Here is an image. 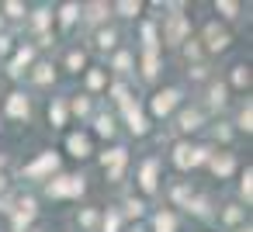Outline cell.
Here are the masks:
<instances>
[{
  "instance_id": "obj_12",
  "label": "cell",
  "mask_w": 253,
  "mask_h": 232,
  "mask_svg": "<svg viewBox=\"0 0 253 232\" xmlns=\"http://www.w3.org/2000/svg\"><path fill=\"white\" fill-rule=\"evenodd\" d=\"M32 59H35V49H32V45H21V49L14 52V59H11V77H21L25 66H32Z\"/></svg>"
},
{
  "instance_id": "obj_47",
  "label": "cell",
  "mask_w": 253,
  "mask_h": 232,
  "mask_svg": "<svg viewBox=\"0 0 253 232\" xmlns=\"http://www.w3.org/2000/svg\"><path fill=\"white\" fill-rule=\"evenodd\" d=\"M35 232H39V229H35Z\"/></svg>"
},
{
  "instance_id": "obj_45",
  "label": "cell",
  "mask_w": 253,
  "mask_h": 232,
  "mask_svg": "<svg viewBox=\"0 0 253 232\" xmlns=\"http://www.w3.org/2000/svg\"><path fill=\"white\" fill-rule=\"evenodd\" d=\"M236 232H253V229H250V225H243V229H236Z\"/></svg>"
},
{
  "instance_id": "obj_27",
  "label": "cell",
  "mask_w": 253,
  "mask_h": 232,
  "mask_svg": "<svg viewBox=\"0 0 253 232\" xmlns=\"http://www.w3.org/2000/svg\"><path fill=\"white\" fill-rule=\"evenodd\" d=\"M187 208H191L198 218H208V215H211V204H208V197H191V201H187Z\"/></svg>"
},
{
  "instance_id": "obj_10",
  "label": "cell",
  "mask_w": 253,
  "mask_h": 232,
  "mask_svg": "<svg viewBox=\"0 0 253 232\" xmlns=\"http://www.w3.org/2000/svg\"><path fill=\"white\" fill-rule=\"evenodd\" d=\"M208 166H211L215 177H229V173L236 170V156H232V153H211Z\"/></svg>"
},
{
  "instance_id": "obj_28",
  "label": "cell",
  "mask_w": 253,
  "mask_h": 232,
  "mask_svg": "<svg viewBox=\"0 0 253 232\" xmlns=\"http://www.w3.org/2000/svg\"><path fill=\"white\" fill-rule=\"evenodd\" d=\"M239 197H243L246 204L253 201V173H250V170H246V173H243V180H239Z\"/></svg>"
},
{
  "instance_id": "obj_31",
  "label": "cell",
  "mask_w": 253,
  "mask_h": 232,
  "mask_svg": "<svg viewBox=\"0 0 253 232\" xmlns=\"http://www.w3.org/2000/svg\"><path fill=\"white\" fill-rule=\"evenodd\" d=\"M239 128L243 132H253V108H250V101L239 108Z\"/></svg>"
},
{
  "instance_id": "obj_13",
  "label": "cell",
  "mask_w": 253,
  "mask_h": 232,
  "mask_svg": "<svg viewBox=\"0 0 253 232\" xmlns=\"http://www.w3.org/2000/svg\"><path fill=\"white\" fill-rule=\"evenodd\" d=\"M7 115H11V118H28V115H32L28 97H25V94H11V97H7Z\"/></svg>"
},
{
  "instance_id": "obj_3",
  "label": "cell",
  "mask_w": 253,
  "mask_h": 232,
  "mask_svg": "<svg viewBox=\"0 0 253 232\" xmlns=\"http://www.w3.org/2000/svg\"><path fill=\"white\" fill-rule=\"evenodd\" d=\"M187 32H191V21L184 14H170L167 25H163V42L167 45H180V42H187Z\"/></svg>"
},
{
  "instance_id": "obj_37",
  "label": "cell",
  "mask_w": 253,
  "mask_h": 232,
  "mask_svg": "<svg viewBox=\"0 0 253 232\" xmlns=\"http://www.w3.org/2000/svg\"><path fill=\"white\" fill-rule=\"evenodd\" d=\"M118 73H128V66H132V52H118L115 56V63H111Z\"/></svg>"
},
{
  "instance_id": "obj_30",
  "label": "cell",
  "mask_w": 253,
  "mask_h": 232,
  "mask_svg": "<svg viewBox=\"0 0 253 232\" xmlns=\"http://www.w3.org/2000/svg\"><path fill=\"white\" fill-rule=\"evenodd\" d=\"M66 111H73V115H80V118H84V115H90V97H73Z\"/></svg>"
},
{
  "instance_id": "obj_32",
  "label": "cell",
  "mask_w": 253,
  "mask_h": 232,
  "mask_svg": "<svg viewBox=\"0 0 253 232\" xmlns=\"http://www.w3.org/2000/svg\"><path fill=\"white\" fill-rule=\"evenodd\" d=\"M97 135H115V118L111 115H97Z\"/></svg>"
},
{
  "instance_id": "obj_22",
  "label": "cell",
  "mask_w": 253,
  "mask_h": 232,
  "mask_svg": "<svg viewBox=\"0 0 253 232\" xmlns=\"http://www.w3.org/2000/svg\"><path fill=\"white\" fill-rule=\"evenodd\" d=\"M80 14H84V11H80V4H63V7H59V25H63V28H70Z\"/></svg>"
},
{
  "instance_id": "obj_6",
  "label": "cell",
  "mask_w": 253,
  "mask_h": 232,
  "mask_svg": "<svg viewBox=\"0 0 253 232\" xmlns=\"http://www.w3.org/2000/svg\"><path fill=\"white\" fill-rule=\"evenodd\" d=\"M35 215H39V204H35V197H21V204H18L14 218H11L14 232H25V229L32 225V218H35Z\"/></svg>"
},
{
  "instance_id": "obj_24",
  "label": "cell",
  "mask_w": 253,
  "mask_h": 232,
  "mask_svg": "<svg viewBox=\"0 0 253 232\" xmlns=\"http://www.w3.org/2000/svg\"><path fill=\"white\" fill-rule=\"evenodd\" d=\"M49 25H52V11H49V7H39L35 18H32V28H35V32H45Z\"/></svg>"
},
{
  "instance_id": "obj_9",
  "label": "cell",
  "mask_w": 253,
  "mask_h": 232,
  "mask_svg": "<svg viewBox=\"0 0 253 232\" xmlns=\"http://www.w3.org/2000/svg\"><path fill=\"white\" fill-rule=\"evenodd\" d=\"M205 45H208V52H222V49H229V32L225 28H218V25H208L205 28Z\"/></svg>"
},
{
  "instance_id": "obj_2",
  "label": "cell",
  "mask_w": 253,
  "mask_h": 232,
  "mask_svg": "<svg viewBox=\"0 0 253 232\" xmlns=\"http://www.w3.org/2000/svg\"><path fill=\"white\" fill-rule=\"evenodd\" d=\"M84 187H87L84 177H56V180L45 184V194L49 197H80Z\"/></svg>"
},
{
  "instance_id": "obj_15",
  "label": "cell",
  "mask_w": 253,
  "mask_h": 232,
  "mask_svg": "<svg viewBox=\"0 0 253 232\" xmlns=\"http://www.w3.org/2000/svg\"><path fill=\"white\" fill-rule=\"evenodd\" d=\"M156 73H160V56H156V49H146L142 52V77L156 80Z\"/></svg>"
},
{
  "instance_id": "obj_40",
  "label": "cell",
  "mask_w": 253,
  "mask_h": 232,
  "mask_svg": "<svg viewBox=\"0 0 253 232\" xmlns=\"http://www.w3.org/2000/svg\"><path fill=\"white\" fill-rule=\"evenodd\" d=\"M173 201H177V204H187V201H191V187H187V184H180V187L173 191Z\"/></svg>"
},
{
  "instance_id": "obj_8",
  "label": "cell",
  "mask_w": 253,
  "mask_h": 232,
  "mask_svg": "<svg viewBox=\"0 0 253 232\" xmlns=\"http://www.w3.org/2000/svg\"><path fill=\"white\" fill-rule=\"evenodd\" d=\"M66 149H70V156H77V159H87V156L94 153L90 135H84V132H70V135H66Z\"/></svg>"
},
{
  "instance_id": "obj_23",
  "label": "cell",
  "mask_w": 253,
  "mask_h": 232,
  "mask_svg": "<svg viewBox=\"0 0 253 232\" xmlns=\"http://www.w3.org/2000/svg\"><path fill=\"white\" fill-rule=\"evenodd\" d=\"M111 11H118L122 18H135L142 11V4H139V0H118V4H111Z\"/></svg>"
},
{
  "instance_id": "obj_35",
  "label": "cell",
  "mask_w": 253,
  "mask_h": 232,
  "mask_svg": "<svg viewBox=\"0 0 253 232\" xmlns=\"http://www.w3.org/2000/svg\"><path fill=\"white\" fill-rule=\"evenodd\" d=\"M142 39H146V49H156V45H160V39H156V25L146 21V25H142Z\"/></svg>"
},
{
  "instance_id": "obj_44",
  "label": "cell",
  "mask_w": 253,
  "mask_h": 232,
  "mask_svg": "<svg viewBox=\"0 0 253 232\" xmlns=\"http://www.w3.org/2000/svg\"><path fill=\"white\" fill-rule=\"evenodd\" d=\"M4 187H7V177H4V173H0V191H4Z\"/></svg>"
},
{
  "instance_id": "obj_11",
  "label": "cell",
  "mask_w": 253,
  "mask_h": 232,
  "mask_svg": "<svg viewBox=\"0 0 253 232\" xmlns=\"http://www.w3.org/2000/svg\"><path fill=\"white\" fill-rule=\"evenodd\" d=\"M125 118H128V132H132V135H146V132H149V121H146V115H142L135 104L125 108Z\"/></svg>"
},
{
  "instance_id": "obj_14",
  "label": "cell",
  "mask_w": 253,
  "mask_h": 232,
  "mask_svg": "<svg viewBox=\"0 0 253 232\" xmlns=\"http://www.w3.org/2000/svg\"><path fill=\"white\" fill-rule=\"evenodd\" d=\"M201 118H205V115H201L198 108H187V111H180L177 128H180V132H198V128H201Z\"/></svg>"
},
{
  "instance_id": "obj_25",
  "label": "cell",
  "mask_w": 253,
  "mask_h": 232,
  "mask_svg": "<svg viewBox=\"0 0 253 232\" xmlns=\"http://www.w3.org/2000/svg\"><path fill=\"white\" fill-rule=\"evenodd\" d=\"M115 42H118V32H115V28H101V32H97V49L108 52V49H115Z\"/></svg>"
},
{
  "instance_id": "obj_18",
  "label": "cell",
  "mask_w": 253,
  "mask_h": 232,
  "mask_svg": "<svg viewBox=\"0 0 253 232\" xmlns=\"http://www.w3.org/2000/svg\"><path fill=\"white\" fill-rule=\"evenodd\" d=\"M80 11H87V21L101 25V21L111 14V4H101V0H97V4H87V7H80Z\"/></svg>"
},
{
  "instance_id": "obj_43",
  "label": "cell",
  "mask_w": 253,
  "mask_h": 232,
  "mask_svg": "<svg viewBox=\"0 0 253 232\" xmlns=\"http://www.w3.org/2000/svg\"><path fill=\"white\" fill-rule=\"evenodd\" d=\"M0 52H11V39L7 35H0Z\"/></svg>"
},
{
  "instance_id": "obj_20",
  "label": "cell",
  "mask_w": 253,
  "mask_h": 232,
  "mask_svg": "<svg viewBox=\"0 0 253 232\" xmlns=\"http://www.w3.org/2000/svg\"><path fill=\"white\" fill-rule=\"evenodd\" d=\"M225 101H229V87H225V83H211V87H208V104H211V108H222Z\"/></svg>"
},
{
  "instance_id": "obj_4",
  "label": "cell",
  "mask_w": 253,
  "mask_h": 232,
  "mask_svg": "<svg viewBox=\"0 0 253 232\" xmlns=\"http://www.w3.org/2000/svg\"><path fill=\"white\" fill-rule=\"evenodd\" d=\"M177 104H180V90H177V87H167V90L153 94V101H149V111H153L156 118H167V115H170Z\"/></svg>"
},
{
  "instance_id": "obj_38",
  "label": "cell",
  "mask_w": 253,
  "mask_h": 232,
  "mask_svg": "<svg viewBox=\"0 0 253 232\" xmlns=\"http://www.w3.org/2000/svg\"><path fill=\"white\" fill-rule=\"evenodd\" d=\"M118 225H122V215L118 211H108L104 215V232H118Z\"/></svg>"
},
{
  "instance_id": "obj_39",
  "label": "cell",
  "mask_w": 253,
  "mask_h": 232,
  "mask_svg": "<svg viewBox=\"0 0 253 232\" xmlns=\"http://www.w3.org/2000/svg\"><path fill=\"white\" fill-rule=\"evenodd\" d=\"M142 208H146V204H142V201H135V197H132V201H125V215H128V218H139V215H142Z\"/></svg>"
},
{
  "instance_id": "obj_34",
  "label": "cell",
  "mask_w": 253,
  "mask_h": 232,
  "mask_svg": "<svg viewBox=\"0 0 253 232\" xmlns=\"http://www.w3.org/2000/svg\"><path fill=\"white\" fill-rule=\"evenodd\" d=\"M232 87H250V70L246 66H232Z\"/></svg>"
},
{
  "instance_id": "obj_19",
  "label": "cell",
  "mask_w": 253,
  "mask_h": 232,
  "mask_svg": "<svg viewBox=\"0 0 253 232\" xmlns=\"http://www.w3.org/2000/svg\"><path fill=\"white\" fill-rule=\"evenodd\" d=\"M32 80H35L39 87H49V83L56 80V70H52L49 63H39V66H35V73H32Z\"/></svg>"
},
{
  "instance_id": "obj_46",
  "label": "cell",
  "mask_w": 253,
  "mask_h": 232,
  "mask_svg": "<svg viewBox=\"0 0 253 232\" xmlns=\"http://www.w3.org/2000/svg\"><path fill=\"white\" fill-rule=\"evenodd\" d=\"M0 163H4V156H0Z\"/></svg>"
},
{
  "instance_id": "obj_7",
  "label": "cell",
  "mask_w": 253,
  "mask_h": 232,
  "mask_svg": "<svg viewBox=\"0 0 253 232\" xmlns=\"http://www.w3.org/2000/svg\"><path fill=\"white\" fill-rule=\"evenodd\" d=\"M156 184H160V159H156V156H149V159L142 163V170H139V187H142L146 194H153V191H156Z\"/></svg>"
},
{
  "instance_id": "obj_33",
  "label": "cell",
  "mask_w": 253,
  "mask_h": 232,
  "mask_svg": "<svg viewBox=\"0 0 253 232\" xmlns=\"http://www.w3.org/2000/svg\"><path fill=\"white\" fill-rule=\"evenodd\" d=\"M243 215H246V211H243L239 204H229V208L222 211V222H225V225H236V222H243Z\"/></svg>"
},
{
  "instance_id": "obj_26",
  "label": "cell",
  "mask_w": 253,
  "mask_h": 232,
  "mask_svg": "<svg viewBox=\"0 0 253 232\" xmlns=\"http://www.w3.org/2000/svg\"><path fill=\"white\" fill-rule=\"evenodd\" d=\"M84 63H87L84 49H73V52L66 56V70H70V73H80V70H84Z\"/></svg>"
},
{
  "instance_id": "obj_29",
  "label": "cell",
  "mask_w": 253,
  "mask_h": 232,
  "mask_svg": "<svg viewBox=\"0 0 253 232\" xmlns=\"http://www.w3.org/2000/svg\"><path fill=\"white\" fill-rule=\"evenodd\" d=\"M215 11L222 14V18H239V4H232V0H218V4H215Z\"/></svg>"
},
{
  "instance_id": "obj_17",
  "label": "cell",
  "mask_w": 253,
  "mask_h": 232,
  "mask_svg": "<svg viewBox=\"0 0 253 232\" xmlns=\"http://www.w3.org/2000/svg\"><path fill=\"white\" fill-rule=\"evenodd\" d=\"M153 232H177V215L173 211H160L153 218Z\"/></svg>"
},
{
  "instance_id": "obj_42",
  "label": "cell",
  "mask_w": 253,
  "mask_h": 232,
  "mask_svg": "<svg viewBox=\"0 0 253 232\" xmlns=\"http://www.w3.org/2000/svg\"><path fill=\"white\" fill-rule=\"evenodd\" d=\"M94 222H97V215H94V211H84V215H80V225H87V229H90Z\"/></svg>"
},
{
  "instance_id": "obj_36",
  "label": "cell",
  "mask_w": 253,
  "mask_h": 232,
  "mask_svg": "<svg viewBox=\"0 0 253 232\" xmlns=\"http://www.w3.org/2000/svg\"><path fill=\"white\" fill-rule=\"evenodd\" d=\"M104 83H108V77H104L101 70H90V73H87V87H90V90H101Z\"/></svg>"
},
{
  "instance_id": "obj_41",
  "label": "cell",
  "mask_w": 253,
  "mask_h": 232,
  "mask_svg": "<svg viewBox=\"0 0 253 232\" xmlns=\"http://www.w3.org/2000/svg\"><path fill=\"white\" fill-rule=\"evenodd\" d=\"M198 52H201V49H198V45H194V42H191V39H187V45H184V56H187V59H194V56H198Z\"/></svg>"
},
{
  "instance_id": "obj_1",
  "label": "cell",
  "mask_w": 253,
  "mask_h": 232,
  "mask_svg": "<svg viewBox=\"0 0 253 232\" xmlns=\"http://www.w3.org/2000/svg\"><path fill=\"white\" fill-rule=\"evenodd\" d=\"M211 159V149L208 146H187V142H177L173 146V166L177 170H194L201 163Z\"/></svg>"
},
{
  "instance_id": "obj_5",
  "label": "cell",
  "mask_w": 253,
  "mask_h": 232,
  "mask_svg": "<svg viewBox=\"0 0 253 232\" xmlns=\"http://www.w3.org/2000/svg\"><path fill=\"white\" fill-rule=\"evenodd\" d=\"M59 170V156L49 149V153H42L35 163H28L25 166V177H32V180H42V177H49V173H56Z\"/></svg>"
},
{
  "instance_id": "obj_16",
  "label": "cell",
  "mask_w": 253,
  "mask_h": 232,
  "mask_svg": "<svg viewBox=\"0 0 253 232\" xmlns=\"http://www.w3.org/2000/svg\"><path fill=\"white\" fill-rule=\"evenodd\" d=\"M49 121H52V128H63L66 125V101L63 97H56L49 104Z\"/></svg>"
},
{
  "instance_id": "obj_21",
  "label": "cell",
  "mask_w": 253,
  "mask_h": 232,
  "mask_svg": "<svg viewBox=\"0 0 253 232\" xmlns=\"http://www.w3.org/2000/svg\"><path fill=\"white\" fill-rule=\"evenodd\" d=\"M0 11H4V18H11V21H18V18H25V14H28L21 0H4V4H0Z\"/></svg>"
}]
</instances>
